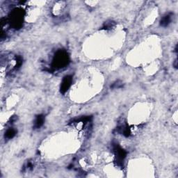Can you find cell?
Instances as JSON below:
<instances>
[{
  "label": "cell",
  "mask_w": 178,
  "mask_h": 178,
  "mask_svg": "<svg viewBox=\"0 0 178 178\" xmlns=\"http://www.w3.org/2000/svg\"><path fill=\"white\" fill-rule=\"evenodd\" d=\"M113 150L115 154L116 157V161L118 166H123V161L125 159L127 156V152L125 150H123V148L119 146L118 144L115 143L113 144Z\"/></svg>",
  "instance_id": "3957f363"
},
{
  "label": "cell",
  "mask_w": 178,
  "mask_h": 178,
  "mask_svg": "<svg viewBox=\"0 0 178 178\" xmlns=\"http://www.w3.org/2000/svg\"><path fill=\"white\" fill-rule=\"evenodd\" d=\"M69 62H70V58L67 52L65 50H60L57 51L54 56L52 63V68L54 70H59L67 66Z\"/></svg>",
  "instance_id": "6da1fadb"
},
{
  "label": "cell",
  "mask_w": 178,
  "mask_h": 178,
  "mask_svg": "<svg viewBox=\"0 0 178 178\" xmlns=\"http://www.w3.org/2000/svg\"><path fill=\"white\" fill-rule=\"evenodd\" d=\"M17 134V130L16 129L14 128H9L8 129L7 132H6L5 133V138H7V139H11V138H13Z\"/></svg>",
  "instance_id": "52a82bcc"
},
{
  "label": "cell",
  "mask_w": 178,
  "mask_h": 178,
  "mask_svg": "<svg viewBox=\"0 0 178 178\" xmlns=\"http://www.w3.org/2000/svg\"><path fill=\"white\" fill-rule=\"evenodd\" d=\"M24 11L20 8H16L11 11L7 20L12 28L18 29L22 26Z\"/></svg>",
  "instance_id": "7a4b0ae2"
},
{
  "label": "cell",
  "mask_w": 178,
  "mask_h": 178,
  "mask_svg": "<svg viewBox=\"0 0 178 178\" xmlns=\"http://www.w3.org/2000/svg\"><path fill=\"white\" fill-rule=\"evenodd\" d=\"M45 119V116L44 115H43V114H40V115H38L36 116V119L34 120V129L41 128L44 124Z\"/></svg>",
  "instance_id": "5b68a950"
},
{
  "label": "cell",
  "mask_w": 178,
  "mask_h": 178,
  "mask_svg": "<svg viewBox=\"0 0 178 178\" xmlns=\"http://www.w3.org/2000/svg\"><path fill=\"white\" fill-rule=\"evenodd\" d=\"M115 25H116L115 22H113V21H108V22H107L104 24L103 27H102V28L106 30L111 29L112 27L115 26Z\"/></svg>",
  "instance_id": "ba28073f"
},
{
  "label": "cell",
  "mask_w": 178,
  "mask_h": 178,
  "mask_svg": "<svg viewBox=\"0 0 178 178\" xmlns=\"http://www.w3.org/2000/svg\"><path fill=\"white\" fill-rule=\"evenodd\" d=\"M173 15L172 13H168L167 15H166V16H164L161 18V20L160 21V25L164 27L168 26L171 22L172 17H173Z\"/></svg>",
  "instance_id": "8992f818"
},
{
  "label": "cell",
  "mask_w": 178,
  "mask_h": 178,
  "mask_svg": "<svg viewBox=\"0 0 178 178\" xmlns=\"http://www.w3.org/2000/svg\"><path fill=\"white\" fill-rule=\"evenodd\" d=\"M173 65H174V67L176 68V69L177 68V59H176V60H175L174 63H173Z\"/></svg>",
  "instance_id": "30bf717a"
},
{
  "label": "cell",
  "mask_w": 178,
  "mask_h": 178,
  "mask_svg": "<svg viewBox=\"0 0 178 178\" xmlns=\"http://www.w3.org/2000/svg\"><path fill=\"white\" fill-rule=\"evenodd\" d=\"M72 82V77L70 75H66L65 77H63L61 84V87H60V91H61L62 94H65L68 91V90L70 89Z\"/></svg>",
  "instance_id": "277c9868"
},
{
  "label": "cell",
  "mask_w": 178,
  "mask_h": 178,
  "mask_svg": "<svg viewBox=\"0 0 178 178\" xmlns=\"http://www.w3.org/2000/svg\"><path fill=\"white\" fill-rule=\"evenodd\" d=\"M122 86V83L119 82V81H116V83H114L112 85V88H120Z\"/></svg>",
  "instance_id": "9c48e42d"
}]
</instances>
